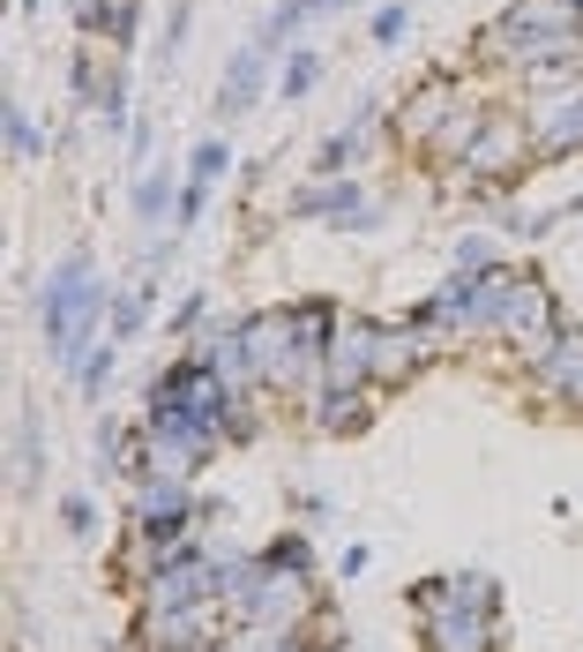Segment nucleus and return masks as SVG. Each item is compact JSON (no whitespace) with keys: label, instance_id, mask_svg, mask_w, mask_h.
Listing matches in <instances>:
<instances>
[{"label":"nucleus","instance_id":"obj_1","mask_svg":"<svg viewBox=\"0 0 583 652\" xmlns=\"http://www.w3.org/2000/svg\"><path fill=\"white\" fill-rule=\"evenodd\" d=\"M38 315H45V338H53V352L76 368V352H83L90 323H98V262H90V256H68V262H60V270H53V285H45V301H38Z\"/></svg>","mask_w":583,"mask_h":652},{"label":"nucleus","instance_id":"obj_2","mask_svg":"<svg viewBox=\"0 0 583 652\" xmlns=\"http://www.w3.org/2000/svg\"><path fill=\"white\" fill-rule=\"evenodd\" d=\"M254 90H262V45H248V53L232 60V76H225V98H217V105H225V113H240Z\"/></svg>","mask_w":583,"mask_h":652},{"label":"nucleus","instance_id":"obj_3","mask_svg":"<svg viewBox=\"0 0 583 652\" xmlns=\"http://www.w3.org/2000/svg\"><path fill=\"white\" fill-rule=\"evenodd\" d=\"M352 203H359L352 180H330V188H307V195H299V211H322V217H359Z\"/></svg>","mask_w":583,"mask_h":652},{"label":"nucleus","instance_id":"obj_4","mask_svg":"<svg viewBox=\"0 0 583 652\" xmlns=\"http://www.w3.org/2000/svg\"><path fill=\"white\" fill-rule=\"evenodd\" d=\"M135 0H105V8H83V31H113V38H135Z\"/></svg>","mask_w":583,"mask_h":652},{"label":"nucleus","instance_id":"obj_5","mask_svg":"<svg viewBox=\"0 0 583 652\" xmlns=\"http://www.w3.org/2000/svg\"><path fill=\"white\" fill-rule=\"evenodd\" d=\"M150 323V285H135V293H121V307H113V338H135Z\"/></svg>","mask_w":583,"mask_h":652},{"label":"nucleus","instance_id":"obj_6","mask_svg":"<svg viewBox=\"0 0 583 652\" xmlns=\"http://www.w3.org/2000/svg\"><path fill=\"white\" fill-rule=\"evenodd\" d=\"M315 83H322V53H292V68H285V98H307Z\"/></svg>","mask_w":583,"mask_h":652},{"label":"nucleus","instance_id":"obj_7","mask_svg":"<svg viewBox=\"0 0 583 652\" xmlns=\"http://www.w3.org/2000/svg\"><path fill=\"white\" fill-rule=\"evenodd\" d=\"M225 166H232V150H225L217 135H203V143H195V166H187V180H217Z\"/></svg>","mask_w":583,"mask_h":652},{"label":"nucleus","instance_id":"obj_8","mask_svg":"<svg viewBox=\"0 0 583 652\" xmlns=\"http://www.w3.org/2000/svg\"><path fill=\"white\" fill-rule=\"evenodd\" d=\"M76 383H83V397H98V391H105V383H113V346L83 352V375H76Z\"/></svg>","mask_w":583,"mask_h":652},{"label":"nucleus","instance_id":"obj_9","mask_svg":"<svg viewBox=\"0 0 583 652\" xmlns=\"http://www.w3.org/2000/svg\"><path fill=\"white\" fill-rule=\"evenodd\" d=\"M165 203H172V188H165V173H150V180H135V211H142V217H165Z\"/></svg>","mask_w":583,"mask_h":652},{"label":"nucleus","instance_id":"obj_10","mask_svg":"<svg viewBox=\"0 0 583 652\" xmlns=\"http://www.w3.org/2000/svg\"><path fill=\"white\" fill-rule=\"evenodd\" d=\"M8 150L38 158V128H31V113H15V105H8Z\"/></svg>","mask_w":583,"mask_h":652},{"label":"nucleus","instance_id":"obj_11","mask_svg":"<svg viewBox=\"0 0 583 652\" xmlns=\"http://www.w3.org/2000/svg\"><path fill=\"white\" fill-rule=\"evenodd\" d=\"M375 38H381V45L404 38V8H381V15H375Z\"/></svg>","mask_w":583,"mask_h":652},{"label":"nucleus","instance_id":"obj_12","mask_svg":"<svg viewBox=\"0 0 583 652\" xmlns=\"http://www.w3.org/2000/svg\"><path fill=\"white\" fill-rule=\"evenodd\" d=\"M203 203H209V180H187L180 188V217H203Z\"/></svg>","mask_w":583,"mask_h":652},{"label":"nucleus","instance_id":"obj_13","mask_svg":"<svg viewBox=\"0 0 583 652\" xmlns=\"http://www.w3.org/2000/svg\"><path fill=\"white\" fill-rule=\"evenodd\" d=\"M68 525H76V532H90V525H98V510H90L83 495H68Z\"/></svg>","mask_w":583,"mask_h":652},{"label":"nucleus","instance_id":"obj_14","mask_svg":"<svg viewBox=\"0 0 583 652\" xmlns=\"http://www.w3.org/2000/svg\"><path fill=\"white\" fill-rule=\"evenodd\" d=\"M315 8H344V0H315Z\"/></svg>","mask_w":583,"mask_h":652}]
</instances>
